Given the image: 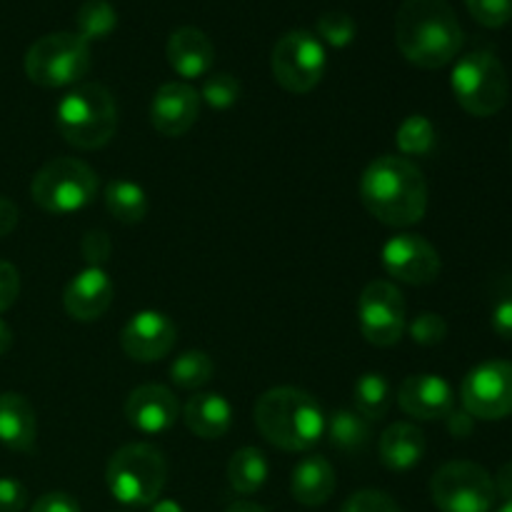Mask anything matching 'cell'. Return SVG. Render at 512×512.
Here are the masks:
<instances>
[{"instance_id": "obj_6", "label": "cell", "mask_w": 512, "mask_h": 512, "mask_svg": "<svg viewBox=\"0 0 512 512\" xmlns=\"http://www.w3.org/2000/svg\"><path fill=\"white\" fill-rule=\"evenodd\" d=\"M450 88L465 113L490 118L508 103L510 83L503 63L490 50H473L455 63Z\"/></svg>"}, {"instance_id": "obj_21", "label": "cell", "mask_w": 512, "mask_h": 512, "mask_svg": "<svg viewBox=\"0 0 512 512\" xmlns=\"http://www.w3.org/2000/svg\"><path fill=\"white\" fill-rule=\"evenodd\" d=\"M335 493V470L323 455L303 458L290 475V495L305 508L328 503Z\"/></svg>"}, {"instance_id": "obj_2", "label": "cell", "mask_w": 512, "mask_h": 512, "mask_svg": "<svg viewBox=\"0 0 512 512\" xmlns=\"http://www.w3.org/2000/svg\"><path fill=\"white\" fill-rule=\"evenodd\" d=\"M395 45L408 63L445 68L463 48V28L448 0H403L395 15Z\"/></svg>"}, {"instance_id": "obj_14", "label": "cell", "mask_w": 512, "mask_h": 512, "mask_svg": "<svg viewBox=\"0 0 512 512\" xmlns=\"http://www.w3.org/2000/svg\"><path fill=\"white\" fill-rule=\"evenodd\" d=\"M175 340L178 328L168 315L158 310H140L125 323L120 348L135 363H155L175 348Z\"/></svg>"}, {"instance_id": "obj_22", "label": "cell", "mask_w": 512, "mask_h": 512, "mask_svg": "<svg viewBox=\"0 0 512 512\" xmlns=\"http://www.w3.org/2000/svg\"><path fill=\"white\" fill-rule=\"evenodd\" d=\"M183 420L190 433L203 440L223 438L233 423V408L220 393H200L188 400L183 410Z\"/></svg>"}, {"instance_id": "obj_35", "label": "cell", "mask_w": 512, "mask_h": 512, "mask_svg": "<svg viewBox=\"0 0 512 512\" xmlns=\"http://www.w3.org/2000/svg\"><path fill=\"white\" fill-rule=\"evenodd\" d=\"M340 512H400V505L383 490H358L345 500Z\"/></svg>"}, {"instance_id": "obj_16", "label": "cell", "mask_w": 512, "mask_h": 512, "mask_svg": "<svg viewBox=\"0 0 512 512\" xmlns=\"http://www.w3.org/2000/svg\"><path fill=\"white\" fill-rule=\"evenodd\" d=\"M125 418L130 428L143 435L168 433L180 418L178 398L165 385H140L125 400Z\"/></svg>"}, {"instance_id": "obj_17", "label": "cell", "mask_w": 512, "mask_h": 512, "mask_svg": "<svg viewBox=\"0 0 512 512\" xmlns=\"http://www.w3.org/2000/svg\"><path fill=\"white\" fill-rule=\"evenodd\" d=\"M398 405L415 420H445L455 410V395L440 375H408L398 388Z\"/></svg>"}, {"instance_id": "obj_38", "label": "cell", "mask_w": 512, "mask_h": 512, "mask_svg": "<svg viewBox=\"0 0 512 512\" xmlns=\"http://www.w3.org/2000/svg\"><path fill=\"white\" fill-rule=\"evenodd\" d=\"M110 248H113V245H110L108 233H103V230H90L83 238V258L90 260L93 268H98V265L108 258Z\"/></svg>"}, {"instance_id": "obj_24", "label": "cell", "mask_w": 512, "mask_h": 512, "mask_svg": "<svg viewBox=\"0 0 512 512\" xmlns=\"http://www.w3.org/2000/svg\"><path fill=\"white\" fill-rule=\"evenodd\" d=\"M355 413L363 415L368 423H378L388 415L393 405V388L388 378L380 373H363L353 385Z\"/></svg>"}, {"instance_id": "obj_34", "label": "cell", "mask_w": 512, "mask_h": 512, "mask_svg": "<svg viewBox=\"0 0 512 512\" xmlns=\"http://www.w3.org/2000/svg\"><path fill=\"white\" fill-rule=\"evenodd\" d=\"M465 5L485 28H503L512 20V0H465Z\"/></svg>"}, {"instance_id": "obj_33", "label": "cell", "mask_w": 512, "mask_h": 512, "mask_svg": "<svg viewBox=\"0 0 512 512\" xmlns=\"http://www.w3.org/2000/svg\"><path fill=\"white\" fill-rule=\"evenodd\" d=\"M408 333L413 338V343L423 345V348H433V345H440L445 340L448 323H445L443 315L425 310L418 318H413V323L408 325Z\"/></svg>"}, {"instance_id": "obj_42", "label": "cell", "mask_w": 512, "mask_h": 512, "mask_svg": "<svg viewBox=\"0 0 512 512\" xmlns=\"http://www.w3.org/2000/svg\"><path fill=\"white\" fill-rule=\"evenodd\" d=\"M445 420H448V428H450V433L455 435V438H465V435L473 433V420L475 418H473V415L465 413V410H463V413H455V410H453V413H450Z\"/></svg>"}, {"instance_id": "obj_41", "label": "cell", "mask_w": 512, "mask_h": 512, "mask_svg": "<svg viewBox=\"0 0 512 512\" xmlns=\"http://www.w3.org/2000/svg\"><path fill=\"white\" fill-rule=\"evenodd\" d=\"M18 225V205L10 198L0 195V238L10 235Z\"/></svg>"}, {"instance_id": "obj_4", "label": "cell", "mask_w": 512, "mask_h": 512, "mask_svg": "<svg viewBox=\"0 0 512 512\" xmlns=\"http://www.w3.org/2000/svg\"><path fill=\"white\" fill-rule=\"evenodd\" d=\"M55 125L73 148H103L118 130V105L113 93L100 83L73 85L55 108Z\"/></svg>"}, {"instance_id": "obj_20", "label": "cell", "mask_w": 512, "mask_h": 512, "mask_svg": "<svg viewBox=\"0 0 512 512\" xmlns=\"http://www.w3.org/2000/svg\"><path fill=\"white\" fill-rule=\"evenodd\" d=\"M38 435V418L30 400L20 393L0 395V443L18 453H28Z\"/></svg>"}, {"instance_id": "obj_29", "label": "cell", "mask_w": 512, "mask_h": 512, "mask_svg": "<svg viewBox=\"0 0 512 512\" xmlns=\"http://www.w3.org/2000/svg\"><path fill=\"white\" fill-rule=\"evenodd\" d=\"M398 148L403 158H425L438 145V130L425 115H408L398 128Z\"/></svg>"}, {"instance_id": "obj_27", "label": "cell", "mask_w": 512, "mask_h": 512, "mask_svg": "<svg viewBox=\"0 0 512 512\" xmlns=\"http://www.w3.org/2000/svg\"><path fill=\"white\" fill-rule=\"evenodd\" d=\"M325 433L333 448L343 453H360L370 440V423L355 410H335L325 418Z\"/></svg>"}, {"instance_id": "obj_39", "label": "cell", "mask_w": 512, "mask_h": 512, "mask_svg": "<svg viewBox=\"0 0 512 512\" xmlns=\"http://www.w3.org/2000/svg\"><path fill=\"white\" fill-rule=\"evenodd\" d=\"M30 512H80L78 500L68 493H45L35 500Z\"/></svg>"}, {"instance_id": "obj_10", "label": "cell", "mask_w": 512, "mask_h": 512, "mask_svg": "<svg viewBox=\"0 0 512 512\" xmlns=\"http://www.w3.org/2000/svg\"><path fill=\"white\" fill-rule=\"evenodd\" d=\"M325 68H328L325 45L310 30H290V33H285L275 43L273 55H270V70H273L275 83L288 90V93L305 95L318 88Z\"/></svg>"}, {"instance_id": "obj_13", "label": "cell", "mask_w": 512, "mask_h": 512, "mask_svg": "<svg viewBox=\"0 0 512 512\" xmlns=\"http://www.w3.org/2000/svg\"><path fill=\"white\" fill-rule=\"evenodd\" d=\"M383 268L400 283L430 285L438 280L443 263L435 245L428 243L423 235L400 233L385 243Z\"/></svg>"}, {"instance_id": "obj_15", "label": "cell", "mask_w": 512, "mask_h": 512, "mask_svg": "<svg viewBox=\"0 0 512 512\" xmlns=\"http://www.w3.org/2000/svg\"><path fill=\"white\" fill-rule=\"evenodd\" d=\"M200 93L188 83H165L150 100V123L165 138H180L200 115Z\"/></svg>"}, {"instance_id": "obj_9", "label": "cell", "mask_w": 512, "mask_h": 512, "mask_svg": "<svg viewBox=\"0 0 512 512\" xmlns=\"http://www.w3.org/2000/svg\"><path fill=\"white\" fill-rule=\"evenodd\" d=\"M430 498L440 512H490L498 493L493 475L483 465L453 460L433 475Z\"/></svg>"}, {"instance_id": "obj_28", "label": "cell", "mask_w": 512, "mask_h": 512, "mask_svg": "<svg viewBox=\"0 0 512 512\" xmlns=\"http://www.w3.org/2000/svg\"><path fill=\"white\" fill-rule=\"evenodd\" d=\"M118 28V10L110 0H85L75 13V35L90 45V40L108 38Z\"/></svg>"}, {"instance_id": "obj_40", "label": "cell", "mask_w": 512, "mask_h": 512, "mask_svg": "<svg viewBox=\"0 0 512 512\" xmlns=\"http://www.w3.org/2000/svg\"><path fill=\"white\" fill-rule=\"evenodd\" d=\"M493 330L500 338L512 340V298L500 300L493 310Z\"/></svg>"}, {"instance_id": "obj_45", "label": "cell", "mask_w": 512, "mask_h": 512, "mask_svg": "<svg viewBox=\"0 0 512 512\" xmlns=\"http://www.w3.org/2000/svg\"><path fill=\"white\" fill-rule=\"evenodd\" d=\"M148 512H185V510L183 505L175 503V500H155Z\"/></svg>"}, {"instance_id": "obj_12", "label": "cell", "mask_w": 512, "mask_h": 512, "mask_svg": "<svg viewBox=\"0 0 512 512\" xmlns=\"http://www.w3.org/2000/svg\"><path fill=\"white\" fill-rule=\"evenodd\" d=\"M460 403L478 420H503L512 415V363L488 360L470 370L460 385Z\"/></svg>"}, {"instance_id": "obj_26", "label": "cell", "mask_w": 512, "mask_h": 512, "mask_svg": "<svg viewBox=\"0 0 512 512\" xmlns=\"http://www.w3.org/2000/svg\"><path fill=\"white\" fill-rule=\"evenodd\" d=\"M268 473V460L258 448H240L228 463V480L235 493L240 495L258 493L268 483Z\"/></svg>"}, {"instance_id": "obj_8", "label": "cell", "mask_w": 512, "mask_h": 512, "mask_svg": "<svg viewBox=\"0 0 512 512\" xmlns=\"http://www.w3.org/2000/svg\"><path fill=\"white\" fill-rule=\"evenodd\" d=\"M98 193V175L90 165L75 158H55L35 173L30 195L53 215L78 213L88 208Z\"/></svg>"}, {"instance_id": "obj_32", "label": "cell", "mask_w": 512, "mask_h": 512, "mask_svg": "<svg viewBox=\"0 0 512 512\" xmlns=\"http://www.w3.org/2000/svg\"><path fill=\"white\" fill-rule=\"evenodd\" d=\"M238 98H240V83L235 75L215 73V75H210V78H205L200 100H205L210 108L228 110L238 103Z\"/></svg>"}, {"instance_id": "obj_3", "label": "cell", "mask_w": 512, "mask_h": 512, "mask_svg": "<svg viewBox=\"0 0 512 512\" xmlns=\"http://www.w3.org/2000/svg\"><path fill=\"white\" fill-rule=\"evenodd\" d=\"M255 425L270 445L305 453L325 435V413L318 400L300 388H273L253 408Z\"/></svg>"}, {"instance_id": "obj_46", "label": "cell", "mask_w": 512, "mask_h": 512, "mask_svg": "<svg viewBox=\"0 0 512 512\" xmlns=\"http://www.w3.org/2000/svg\"><path fill=\"white\" fill-rule=\"evenodd\" d=\"M225 512H268V510L260 508L258 503H250V500H240V503H233Z\"/></svg>"}, {"instance_id": "obj_19", "label": "cell", "mask_w": 512, "mask_h": 512, "mask_svg": "<svg viewBox=\"0 0 512 512\" xmlns=\"http://www.w3.org/2000/svg\"><path fill=\"white\" fill-rule=\"evenodd\" d=\"M165 55H168V63L180 78H203L210 73L215 63V48L210 43L208 35L203 30L193 28V25H185L178 28L168 38L165 45Z\"/></svg>"}, {"instance_id": "obj_47", "label": "cell", "mask_w": 512, "mask_h": 512, "mask_svg": "<svg viewBox=\"0 0 512 512\" xmlns=\"http://www.w3.org/2000/svg\"><path fill=\"white\" fill-rule=\"evenodd\" d=\"M498 512H512V503H505V505H503V508H500Z\"/></svg>"}, {"instance_id": "obj_5", "label": "cell", "mask_w": 512, "mask_h": 512, "mask_svg": "<svg viewBox=\"0 0 512 512\" xmlns=\"http://www.w3.org/2000/svg\"><path fill=\"white\" fill-rule=\"evenodd\" d=\"M168 480V463L155 445L130 443L115 450L105 468L110 495L128 508H150Z\"/></svg>"}, {"instance_id": "obj_31", "label": "cell", "mask_w": 512, "mask_h": 512, "mask_svg": "<svg viewBox=\"0 0 512 512\" xmlns=\"http://www.w3.org/2000/svg\"><path fill=\"white\" fill-rule=\"evenodd\" d=\"M355 33H358V25L345 10H328L320 15L318 25H315L318 40L330 48H348L355 40Z\"/></svg>"}, {"instance_id": "obj_44", "label": "cell", "mask_w": 512, "mask_h": 512, "mask_svg": "<svg viewBox=\"0 0 512 512\" xmlns=\"http://www.w3.org/2000/svg\"><path fill=\"white\" fill-rule=\"evenodd\" d=\"M10 345H13V330H10V325L0 318V355L8 353Z\"/></svg>"}, {"instance_id": "obj_25", "label": "cell", "mask_w": 512, "mask_h": 512, "mask_svg": "<svg viewBox=\"0 0 512 512\" xmlns=\"http://www.w3.org/2000/svg\"><path fill=\"white\" fill-rule=\"evenodd\" d=\"M105 208L118 223L135 225L148 215V195L138 183L130 180H110L105 188Z\"/></svg>"}, {"instance_id": "obj_37", "label": "cell", "mask_w": 512, "mask_h": 512, "mask_svg": "<svg viewBox=\"0 0 512 512\" xmlns=\"http://www.w3.org/2000/svg\"><path fill=\"white\" fill-rule=\"evenodd\" d=\"M20 295V273L15 265L0 260V313L13 308Z\"/></svg>"}, {"instance_id": "obj_36", "label": "cell", "mask_w": 512, "mask_h": 512, "mask_svg": "<svg viewBox=\"0 0 512 512\" xmlns=\"http://www.w3.org/2000/svg\"><path fill=\"white\" fill-rule=\"evenodd\" d=\"M28 505V488L15 478H0V512H23Z\"/></svg>"}, {"instance_id": "obj_30", "label": "cell", "mask_w": 512, "mask_h": 512, "mask_svg": "<svg viewBox=\"0 0 512 512\" xmlns=\"http://www.w3.org/2000/svg\"><path fill=\"white\" fill-rule=\"evenodd\" d=\"M213 360L203 350H188L170 363V380L183 390H198L213 378Z\"/></svg>"}, {"instance_id": "obj_7", "label": "cell", "mask_w": 512, "mask_h": 512, "mask_svg": "<svg viewBox=\"0 0 512 512\" xmlns=\"http://www.w3.org/2000/svg\"><path fill=\"white\" fill-rule=\"evenodd\" d=\"M90 45L75 33H50L25 53V75L40 88L78 85L90 70Z\"/></svg>"}, {"instance_id": "obj_18", "label": "cell", "mask_w": 512, "mask_h": 512, "mask_svg": "<svg viewBox=\"0 0 512 512\" xmlns=\"http://www.w3.org/2000/svg\"><path fill=\"white\" fill-rule=\"evenodd\" d=\"M113 280L108 278L103 268H85L83 273L75 275L68 283L63 293L65 313L80 323H90L108 313L110 303H113Z\"/></svg>"}, {"instance_id": "obj_11", "label": "cell", "mask_w": 512, "mask_h": 512, "mask_svg": "<svg viewBox=\"0 0 512 512\" xmlns=\"http://www.w3.org/2000/svg\"><path fill=\"white\" fill-rule=\"evenodd\" d=\"M360 333L375 348H393L400 343L408 315H405V298L398 285L390 280H373L363 288L358 300Z\"/></svg>"}, {"instance_id": "obj_43", "label": "cell", "mask_w": 512, "mask_h": 512, "mask_svg": "<svg viewBox=\"0 0 512 512\" xmlns=\"http://www.w3.org/2000/svg\"><path fill=\"white\" fill-rule=\"evenodd\" d=\"M495 480V493L505 500V503H512V463H505L503 468L498 470V478Z\"/></svg>"}, {"instance_id": "obj_23", "label": "cell", "mask_w": 512, "mask_h": 512, "mask_svg": "<svg viewBox=\"0 0 512 512\" xmlns=\"http://www.w3.org/2000/svg\"><path fill=\"white\" fill-rule=\"evenodd\" d=\"M380 460L388 470H413L425 455V435L413 423H393L380 435Z\"/></svg>"}, {"instance_id": "obj_1", "label": "cell", "mask_w": 512, "mask_h": 512, "mask_svg": "<svg viewBox=\"0 0 512 512\" xmlns=\"http://www.w3.org/2000/svg\"><path fill=\"white\" fill-rule=\"evenodd\" d=\"M365 210L390 228H410L428 210V183L418 165L403 155H380L360 178Z\"/></svg>"}]
</instances>
